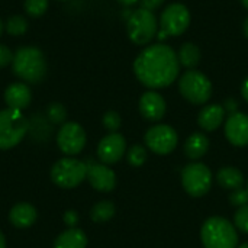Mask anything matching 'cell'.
I'll return each mask as SVG.
<instances>
[{
	"label": "cell",
	"mask_w": 248,
	"mask_h": 248,
	"mask_svg": "<svg viewBox=\"0 0 248 248\" xmlns=\"http://www.w3.org/2000/svg\"><path fill=\"white\" fill-rule=\"evenodd\" d=\"M177 54L164 44L147 46L134 61L137 78L150 89H163L170 86L179 76Z\"/></svg>",
	"instance_id": "obj_1"
},
{
	"label": "cell",
	"mask_w": 248,
	"mask_h": 248,
	"mask_svg": "<svg viewBox=\"0 0 248 248\" xmlns=\"http://www.w3.org/2000/svg\"><path fill=\"white\" fill-rule=\"evenodd\" d=\"M13 73L26 83H39L46 74L44 52L36 46H23L13 54Z\"/></svg>",
	"instance_id": "obj_2"
},
{
	"label": "cell",
	"mask_w": 248,
	"mask_h": 248,
	"mask_svg": "<svg viewBox=\"0 0 248 248\" xmlns=\"http://www.w3.org/2000/svg\"><path fill=\"white\" fill-rule=\"evenodd\" d=\"M201 240L205 248H237L238 237L235 227L221 217L205 221L201 230Z\"/></svg>",
	"instance_id": "obj_3"
},
{
	"label": "cell",
	"mask_w": 248,
	"mask_h": 248,
	"mask_svg": "<svg viewBox=\"0 0 248 248\" xmlns=\"http://www.w3.org/2000/svg\"><path fill=\"white\" fill-rule=\"evenodd\" d=\"M29 129V122L16 109L0 110V150H10L16 147L26 135Z\"/></svg>",
	"instance_id": "obj_4"
},
{
	"label": "cell",
	"mask_w": 248,
	"mask_h": 248,
	"mask_svg": "<svg viewBox=\"0 0 248 248\" xmlns=\"http://www.w3.org/2000/svg\"><path fill=\"white\" fill-rule=\"evenodd\" d=\"M179 90L187 102L193 105H202L206 103L212 96V83L203 73L189 70L180 77Z\"/></svg>",
	"instance_id": "obj_5"
},
{
	"label": "cell",
	"mask_w": 248,
	"mask_h": 248,
	"mask_svg": "<svg viewBox=\"0 0 248 248\" xmlns=\"http://www.w3.org/2000/svg\"><path fill=\"white\" fill-rule=\"evenodd\" d=\"M87 177V164L76 158H61L51 169V180L62 189H73Z\"/></svg>",
	"instance_id": "obj_6"
},
{
	"label": "cell",
	"mask_w": 248,
	"mask_h": 248,
	"mask_svg": "<svg viewBox=\"0 0 248 248\" xmlns=\"http://www.w3.org/2000/svg\"><path fill=\"white\" fill-rule=\"evenodd\" d=\"M126 29H128V36L134 44L145 45L157 33V19L151 10L141 7L134 13H131L126 23Z\"/></svg>",
	"instance_id": "obj_7"
},
{
	"label": "cell",
	"mask_w": 248,
	"mask_h": 248,
	"mask_svg": "<svg viewBox=\"0 0 248 248\" xmlns=\"http://www.w3.org/2000/svg\"><path fill=\"white\" fill-rule=\"evenodd\" d=\"M160 25L158 39L182 35L190 25V12L182 3H171L163 10Z\"/></svg>",
	"instance_id": "obj_8"
},
{
	"label": "cell",
	"mask_w": 248,
	"mask_h": 248,
	"mask_svg": "<svg viewBox=\"0 0 248 248\" xmlns=\"http://www.w3.org/2000/svg\"><path fill=\"white\" fill-rule=\"evenodd\" d=\"M182 185L190 196H205L212 186V173L202 163L187 164L182 171Z\"/></svg>",
	"instance_id": "obj_9"
},
{
	"label": "cell",
	"mask_w": 248,
	"mask_h": 248,
	"mask_svg": "<svg viewBox=\"0 0 248 248\" xmlns=\"http://www.w3.org/2000/svg\"><path fill=\"white\" fill-rule=\"evenodd\" d=\"M177 132L169 125H155L145 134L147 147L158 155L170 154L177 147Z\"/></svg>",
	"instance_id": "obj_10"
},
{
	"label": "cell",
	"mask_w": 248,
	"mask_h": 248,
	"mask_svg": "<svg viewBox=\"0 0 248 248\" xmlns=\"http://www.w3.org/2000/svg\"><path fill=\"white\" fill-rule=\"evenodd\" d=\"M86 132L77 122H65L57 134L58 148L67 155L81 153L86 145Z\"/></svg>",
	"instance_id": "obj_11"
},
{
	"label": "cell",
	"mask_w": 248,
	"mask_h": 248,
	"mask_svg": "<svg viewBox=\"0 0 248 248\" xmlns=\"http://www.w3.org/2000/svg\"><path fill=\"white\" fill-rule=\"evenodd\" d=\"M125 150V138L118 132H110L100 140L97 147V157L103 164H115L124 157Z\"/></svg>",
	"instance_id": "obj_12"
},
{
	"label": "cell",
	"mask_w": 248,
	"mask_h": 248,
	"mask_svg": "<svg viewBox=\"0 0 248 248\" xmlns=\"http://www.w3.org/2000/svg\"><path fill=\"white\" fill-rule=\"evenodd\" d=\"M86 179L89 180L92 187L99 192H112L116 186L115 171L105 164H97V163L87 164Z\"/></svg>",
	"instance_id": "obj_13"
},
{
	"label": "cell",
	"mask_w": 248,
	"mask_h": 248,
	"mask_svg": "<svg viewBox=\"0 0 248 248\" xmlns=\"http://www.w3.org/2000/svg\"><path fill=\"white\" fill-rule=\"evenodd\" d=\"M225 137L235 147L248 145V115L232 113L225 122Z\"/></svg>",
	"instance_id": "obj_14"
},
{
	"label": "cell",
	"mask_w": 248,
	"mask_h": 248,
	"mask_svg": "<svg viewBox=\"0 0 248 248\" xmlns=\"http://www.w3.org/2000/svg\"><path fill=\"white\" fill-rule=\"evenodd\" d=\"M141 115L151 122L160 121L166 115V102L157 92H147L140 99Z\"/></svg>",
	"instance_id": "obj_15"
},
{
	"label": "cell",
	"mask_w": 248,
	"mask_h": 248,
	"mask_svg": "<svg viewBox=\"0 0 248 248\" xmlns=\"http://www.w3.org/2000/svg\"><path fill=\"white\" fill-rule=\"evenodd\" d=\"M31 100H32L31 89L22 81L12 83L4 90V102L10 109H16V110L26 109L31 105Z\"/></svg>",
	"instance_id": "obj_16"
},
{
	"label": "cell",
	"mask_w": 248,
	"mask_h": 248,
	"mask_svg": "<svg viewBox=\"0 0 248 248\" xmlns=\"http://www.w3.org/2000/svg\"><path fill=\"white\" fill-rule=\"evenodd\" d=\"M36 218H38L36 209L33 208V205L26 202L16 203L9 212V221L16 228H29L31 225L35 224Z\"/></svg>",
	"instance_id": "obj_17"
},
{
	"label": "cell",
	"mask_w": 248,
	"mask_h": 248,
	"mask_svg": "<svg viewBox=\"0 0 248 248\" xmlns=\"http://www.w3.org/2000/svg\"><path fill=\"white\" fill-rule=\"evenodd\" d=\"M225 118V108L221 105H209L199 112L198 124L205 131H215L221 126Z\"/></svg>",
	"instance_id": "obj_18"
},
{
	"label": "cell",
	"mask_w": 248,
	"mask_h": 248,
	"mask_svg": "<svg viewBox=\"0 0 248 248\" xmlns=\"http://www.w3.org/2000/svg\"><path fill=\"white\" fill-rule=\"evenodd\" d=\"M87 237L84 231L80 228H68L62 234H60L54 243V248H86Z\"/></svg>",
	"instance_id": "obj_19"
},
{
	"label": "cell",
	"mask_w": 248,
	"mask_h": 248,
	"mask_svg": "<svg viewBox=\"0 0 248 248\" xmlns=\"http://www.w3.org/2000/svg\"><path fill=\"white\" fill-rule=\"evenodd\" d=\"M209 150V140L205 134L202 132H195L192 134L185 144V154L190 160H198L202 158Z\"/></svg>",
	"instance_id": "obj_20"
},
{
	"label": "cell",
	"mask_w": 248,
	"mask_h": 248,
	"mask_svg": "<svg viewBox=\"0 0 248 248\" xmlns=\"http://www.w3.org/2000/svg\"><path fill=\"white\" fill-rule=\"evenodd\" d=\"M217 180L219 186L227 190H237V189H241L244 185L243 173L238 169L231 167V166L222 167L217 174Z\"/></svg>",
	"instance_id": "obj_21"
},
{
	"label": "cell",
	"mask_w": 248,
	"mask_h": 248,
	"mask_svg": "<svg viewBox=\"0 0 248 248\" xmlns=\"http://www.w3.org/2000/svg\"><path fill=\"white\" fill-rule=\"evenodd\" d=\"M177 58H179V62H180L183 67L192 70V68H195V67L199 64V61H201V49H199L195 44L186 42V44H183V45L180 46L179 54H177Z\"/></svg>",
	"instance_id": "obj_22"
},
{
	"label": "cell",
	"mask_w": 248,
	"mask_h": 248,
	"mask_svg": "<svg viewBox=\"0 0 248 248\" xmlns=\"http://www.w3.org/2000/svg\"><path fill=\"white\" fill-rule=\"evenodd\" d=\"M115 205L109 201H103V202H99L96 203L92 211H90V218L92 221L97 222V224H102V222H106L109 219H112L115 217Z\"/></svg>",
	"instance_id": "obj_23"
},
{
	"label": "cell",
	"mask_w": 248,
	"mask_h": 248,
	"mask_svg": "<svg viewBox=\"0 0 248 248\" xmlns=\"http://www.w3.org/2000/svg\"><path fill=\"white\" fill-rule=\"evenodd\" d=\"M4 29H6V32L9 35H13V36L23 35L28 31V20L23 16H19V15L10 16L7 19V22H6Z\"/></svg>",
	"instance_id": "obj_24"
},
{
	"label": "cell",
	"mask_w": 248,
	"mask_h": 248,
	"mask_svg": "<svg viewBox=\"0 0 248 248\" xmlns=\"http://www.w3.org/2000/svg\"><path fill=\"white\" fill-rule=\"evenodd\" d=\"M23 7L31 17H39L46 12L48 0H25Z\"/></svg>",
	"instance_id": "obj_25"
},
{
	"label": "cell",
	"mask_w": 248,
	"mask_h": 248,
	"mask_svg": "<svg viewBox=\"0 0 248 248\" xmlns=\"http://www.w3.org/2000/svg\"><path fill=\"white\" fill-rule=\"evenodd\" d=\"M46 116L52 124H62L67 118V110L61 103L52 102L46 108Z\"/></svg>",
	"instance_id": "obj_26"
},
{
	"label": "cell",
	"mask_w": 248,
	"mask_h": 248,
	"mask_svg": "<svg viewBox=\"0 0 248 248\" xmlns=\"http://www.w3.org/2000/svg\"><path fill=\"white\" fill-rule=\"evenodd\" d=\"M147 160V151L142 145H134L128 151V161L132 167H141Z\"/></svg>",
	"instance_id": "obj_27"
},
{
	"label": "cell",
	"mask_w": 248,
	"mask_h": 248,
	"mask_svg": "<svg viewBox=\"0 0 248 248\" xmlns=\"http://www.w3.org/2000/svg\"><path fill=\"white\" fill-rule=\"evenodd\" d=\"M121 124H122V121H121V116H119L118 112L109 110V112L105 113V116H103V126H105L108 131L116 132V131L121 128Z\"/></svg>",
	"instance_id": "obj_28"
},
{
	"label": "cell",
	"mask_w": 248,
	"mask_h": 248,
	"mask_svg": "<svg viewBox=\"0 0 248 248\" xmlns=\"http://www.w3.org/2000/svg\"><path fill=\"white\" fill-rule=\"evenodd\" d=\"M234 222H235V227H237L240 231L248 234V205L241 206V208L237 211V214H235V217H234Z\"/></svg>",
	"instance_id": "obj_29"
},
{
	"label": "cell",
	"mask_w": 248,
	"mask_h": 248,
	"mask_svg": "<svg viewBox=\"0 0 248 248\" xmlns=\"http://www.w3.org/2000/svg\"><path fill=\"white\" fill-rule=\"evenodd\" d=\"M230 202L234 205V206H244L248 205V190L247 189H237V190H232L231 195H230Z\"/></svg>",
	"instance_id": "obj_30"
},
{
	"label": "cell",
	"mask_w": 248,
	"mask_h": 248,
	"mask_svg": "<svg viewBox=\"0 0 248 248\" xmlns=\"http://www.w3.org/2000/svg\"><path fill=\"white\" fill-rule=\"evenodd\" d=\"M13 61V52L10 51L9 46L0 44V68L7 67Z\"/></svg>",
	"instance_id": "obj_31"
},
{
	"label": "cell",
	"mask_w": 248,
	"mask_h": 248,
	"mask_svg": "<svg viewBox=\"0 0 248 248\" xmlns=\"http://www.w3.org/2000/svg\"><path fill=\"white\" fill-rule=\"evenodd\" d=\"M64 222H65L67 225H70L71 228H73L74 225H77V222H78V215H77V212H76V211H67V212L64 214Z\"/></svg>",
	"instance_id": "obj_32"
},
{
	"label": "cell",
	"mask_w": 248,
	"mask_h": 248,
	"mask_svg": "<svg viewBox=\"0 0 248 248\" xmlns=\"http://www.w3.org/2000/svg\"><path fill=\"white\" fill-rule=\"evenodd\" d=\"M140 1L142 4V9H147V10H151V12L158 9L164 3V0H140Z\"/></svg>",
	"instance_id": "obj_33"
},
{
	"label": "cell",
	"mask_w": 248,
	"mask_h": 248,
	"mask_svg": "<svg viewBox=\"0 0 248 248\" xmlns=\"http://www.w3.org/2000/svg\"><path fill=\"white\" fill-rule=\"evenodd\" d=\"M241 94H243V97L248 102V77L244 80V83L241 86Z\"/></svg>",
	"instance_id": "obj_34"
},
{
	"label": "cell",
	"mask_w": 248,
	"mask_h": 248,
	"mask_svg": "<svg viewBox=\"0 0 248 248\" xmlns=\"http://www.w3.org/2000/svg\"><path fill=\"white\" fill-rule=\"evenodd\" d=\"M119 3H122V4H125V6H132V4H135L137 1H140V0H118Z\"/></svg>",
	"instance_id": "obj_35"
},
{
	"label": "cell",
	"mask_w": 248,
	"mask_h": 248,
	"mask_svg": "<svg viewBox=\"0 0 248 248\" xmlns=\"http://www.w3.org/2000/svg\"><path fill=\"white\" fill-rule=\"evenodd\" d=\"M0 248H6V238L1 231H0Z\"/></svg>",
	"instance_id": "obj_36"
},
{
	"label": "cell",
	"mask_w": 248,
	"mask_h": 248,
	"mask_svg": "<svg viewBox=\"0 0 248 248\" xmlns=\"http://www.w3.org/2000/svg\"><path fill=\"white\" fill-rule=\"evenodd\" d=\"M243 31H244V35L248 38V16L246 17V20H244V25H243Z\"/></svg>",
	"instance_id": "obj_37"
},
{
	"label": "cell",
	"mask_w": 248,
	"mask_h": 248,
	"mask_svg": "<svg viewBox=\"0 0 248 248\" xmlns=\"http://www.w3.org/2000/svg\"><path fill=\"white\" fill-rule=\"evenodd\" d=\"M3 29H4V26H3V22L0 20V36H1V33H3Z\"/></svg>",
	"instance_id": "obj_38"
},
{
	"label": "cell",
	"mask_w": 248,
	"mask_h": 248,
	"mask_svg": "<svg viewBox=\"0 0 248 248\" xmlns=\"http://www.w3.org/2000/svg\"><path fill=\"white\" fill-rule=\"evenodd\" d=\"M241 1H243V4H244V6L248 9V0H241Z\"/></svg>",
	"instance_id": "obj_39"
},
{
	"label": "cell",
	"mask_w": 248,
	"mask_h": 248,
	"mask_svg": "<svg viewBox=\"0 0 248 248\" xmlns=\"http://www.w3.org/2000/svg\"><path fill=\"white\" fill-rule=\"evenodd\" d=\"M238 248H248V243H246V244H243V246H240Z\"/></svg>",
	"instance_id": "obj_40"
},
{
	"label": "cell",
	"mask_w": 248,
	"mask_h": 248,
	"mask_svg": "<svg viewBox=\"0 0 248 248\" xmlns=\"http://www.w3.org/2000/svg\"><path fill=\"white\" fill-rule=\"evenodd\" d=\"M58 1H65V0H58Z\"/></svg>",
	"instance_id": "obj_41"
},
{
	"label": "cell",
	"mask_w": 248,
	"mask_h": 248,
	"mask_svg": "<svg viewBox=\"0 0 248 248\" xmlns=\"http://www.w3.org/2000/svg\"><path fill=\"white\" fill-rule=\"evenodd\" d=\"M247 190H248V186H247Z\"/></svg>",
	"instance_id": "obj_42"
}]
</instances>
